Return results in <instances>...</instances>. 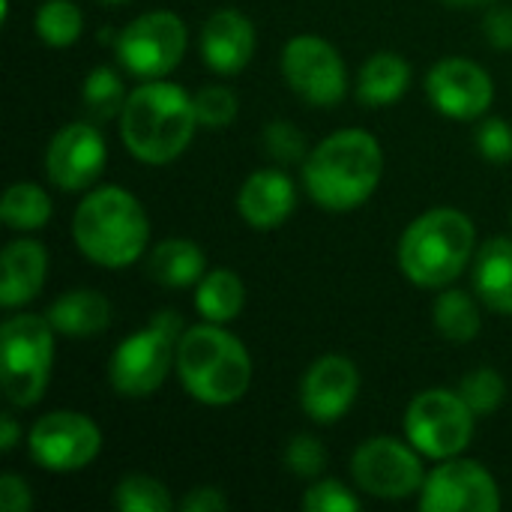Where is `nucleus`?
<instances>
[{
	"label": "nucleus",
	"instance_id": "b1692460",
	"mask_svg": "<svg viewBox=\"0 0 512 512\" xmlns=\"http://www.w3.org/2000/svg\"><path fill=\"white\" fill-rule=\"evenodd\" d=\"M246 306V285L231 267H216L195 285V309L210 324H231Z\"/></svg>",
	"mask_w": 512,
	"mask_h": 512
},
{
	"label": "nucleus",
	"instance_id": "2eb2a0df",
	"mask_svg": "<svg viewBox=\"0 0 512 512\" xmlns=\"http://www.w3.org/2000/svg\"><path fill=\"white\" fill-rule=\"evenodd\" d=\"M108 162V147L93 123H66L45 147V174L63 192L90 189Z\"/></svg>",
	"mask_w": 512,
	"mask_h": 512
},
{
	"label": "nucleus",
	"instance_id": "412c9836",
	"mask_svg": "<svg viewBox=\"0 0 512 512\" xmlns=\"http://www.w3.org/2000/svg\"><path fill=\"white\" fill-rule=\"evenodd\" d=\"M411 87V63L399 51H375L357 72V99L369 108L396 105Z\"/></svg>",
	"mask_w": 512,
	"mask_h": 512
},
{
	"label": "nucleus",
	"instance_id": "9b49d317",
	"mask_svg": "<svg viewBox=\"0 0 512 512\" xmlns=\"http://www.w3.org/2000/svg\"><path fill=\"white\" fill-rule=\"evenodd\" d=\"M279 69L285 84L315 108H333L348 93V66L333 42L315 33H300L285 42Z\"/></svg>",
	"mask_w": 512,
	"mask_h": 512
},
{
	"label": "nucleus",
	"instance_id": "ea45409f",
	"mask_svg": "<svg viewBox=\"0 0 512 512\" xmlns=\"http://www.w3.org/2000/svg\"><path fill=\"white\" fill-rule=\"evenodd\" d=\"M450 6H486V3H495V0H444Z\"/></svg>",
	"mask_w": 512,
	"mask_h": 512
},
{
	"label": "nucleus",
	"instance_id": "4c0bfd02",
	"mask_svg": "<svg viewBox=\"0 0 512 512\" xmlns=\"http://www.w3.org/2000/svg\"><path fill=\"white\" fill-rule=\"evenodd\" d=\"M180 510L183 512H225L228 510V498L222 489L216 486H195L180 498Z\"/></svg>",
	"mask_w": 512,
	"mask_h": 512
},
{
	"label": "nucleus",
	"instance_id": "473e14b6",
	"mask_svg": "<svg viewBox=\"0 0 512 512\" xmlns=\"http://www.w3.org/2000/svg\"><path fill=\"white\" fill-rule=\"evenodd\" d=\"M285 468L300 480H318L327 468V450L312 435H297L285 447Z\"/></svg>",
	"mask_w": 512,
	"mask_h": 512
},
{
	"label": "nucleus",
	"instance_id": "6e6552de",
	"mask_svg": "<svg viewBox=\"0 0 512 512\" xmlns=\"http://www.w3.org/2000/svg\"><path fill=\"white\" fill-rule=\"evenodd\" d=\"M477 414L459 390L432 387L417 393L405 408V438L435 462L462 456L474 438Z\"/></svg>",
	"mask_w": 512,
	"mask_h": 512
},
{
	"label": "nucleus",
	"instance_id": "c9c22d12",
	"mask_svg": "<svg viewBox=\"0 0 512 512\" xmlns=\"http://www.w3.org/2000/svg\"><path fill=\"white\" fill-rule=\"evenodd\" d=\"M486 39L498 51H512V6H492L483 18Z\"/></svg>",
	"mask_w": 512,
	"mask_h": 512
},
{
	"label": "nucleus",
	"instance_id": "cd10ccee",
	"mask_svg": "<svg viewBox=\"0 0 512 512\" xmlns=\"http://www.w3.org/2000/svg\"><path fill=\"white\" fill-rule=\"evenodd\" d=\"M36 36L51 48H69L84 33V15L72 0H48L36 9L33 18Z\"/></svg>",
	"mask_w": 512,
	"mask_h": 512
},
{
	"label": "nucleus",
	"instance_id": "9d476101",
	"mask_svg": "<svg viewBox=\"0 0 512 512\" xmlns=\"http://www.w3.org/2000/svg\"><path fill=\"white\" fill-rule=\"evenodd\" d=\"M354 486L381 501H405L420 495L426 483L423 453L405 438L375 435L363 441L351 456Z\"/></svg>",
	"mask_w": 512,
	"mask_h": 512
},
{
	"label": "nucleus",
	"instance_id": "dca6fc26",
	"mask_svg": "<svg viewBox=\"0 0 512 512\" xmlns=\"http://www.w3.org/2000/svg\"><path fill=\"white\" fill-rule=\"evenodd\" d=\"M360 396V369L345 354L318 357L300 381V408L312 423H339Z\"/></svg>",
	"mask_w": 512,
	"mask_h": 512
},
{
	"label": "nucleus",
	"instance_id": "0eeeda50",
	"mask_svg": "<svg viewBox=\"0 0 512 512\" xmlns=\"http://www.w3.org/2000/svg\"><path fill=\"white\" fill-rule=\"evenodd\" d=\"M54 327L48 315L21 312L0 327V381L9 405L33 408L51 381Z\"/></svg>",
	"mask_w": 512,
	"mask_h": 512
},
{
	"label": "nucleus",
	"instance_id": "6ab92c4d",
	"mask_svg": "<svg viewBox=\"0 0 512 512\" xmlns=\"http://www.w3.org/2000/svg\"><path fill=\"white\" fill-rule=\"evenodd\" d=\"M48 252L33 237H18L6 243L0 258V306L21 309L36 300L45 288Z\"/></svg>",
	"mask_w": 512,
	"mask_h": 512
},
{
	"label": "nucleus",
	"instance_id": "e433bc0d",
	"mask_svg": "<svg viewBox=\"0 0 512 512\" xmlns=\"http://www.w3.org/2000/svg\"><path fill=\"white\" fill-rule=\"evenodd\" d=\"M33 495L24 477L18 474H3L0 477V510L3 512H30Z\"/></svg>",
	"mask_w": 512,
	"mask_h": 512
},
{
	"label": "nucleus",
	"instance_id": "a878e982",
	"mask_svg": "<svg viewBox=\"0 0 512 512\" xmlns=\"http://www.w3.org/2000/svg\"><path fill=\"white\" fill-rule=\"evenodd\" d=\"M0 219L6 228L30 234L51 219V198L39 183H12L0 201Z\"/></svg>",
	"mask_w": 512,
	"mask_h": 512
},
{
	"label": "nucleus",
	"instance_id": "f3484780",
	"mask_svg": "<svg viewBox=\"0 0 512 512\" xmlns=\"http://www.w3.org/2000/svg\"><path fill=\"white\" fill-rule=\"evenodd\" d=\"M255 24L249 21V15H243L240 9H216L204 27H201V57L204 66L216 75H237L249 66V60L255 57Z\"/></svg>",
	"mask_w": 512,
	"mask_h": 512
},
{
	"label": "nucleus",
	"instance_id": "7c9ffc66",
	"mask_svg": "<svg viewBox=\"0 0 512 512\" xmlns=\"http://www.w3.org/2000/svg\"><path fill=\"white\" fill-rule=\"evenodd\" d=\"M195 117H198V126L204 129H225L237 120V111H240V99L231 87L225 84H207L201 87L195 96Z\"/></svg>",
	"mask_w": 512,
	"mask_h": 512
},
{
	"label": "nucleus",
	"instance_id": "aec40b11",
	"mask_svg": "<svg viewBox=\"0 0 512 512\" xmlns=\"http://www.w3.org/2000/svg\"><path fill=\"white\" fill-rule=\"evenodd\" d=\"M474 291L498 315H512V240L492 237L474 255Z\"/></svg>",
	"mask_w": 512,
	"mask_h": 512
},
{
	"label": "nucleus",
	"instance_id": "4468645a",
	"mask_svg": "<svg viewBox=\"0 0 512 512\" xmlns=\"http://www.w3.org/2000/svg\"><path fill=\"white\" fill-rule=\"evenodd\" d=\"M426 96L450 120H480L495 102L492 75L471 57H441L426 72Z\"/></svg>",
	"mask_w": 512,
	"mask_h": 512
},
{
	"label": "nucleus",
	"instance_id": "c756f323",
	"mask_svg": "<svg viewBox=\"0 0 512 512\" xmlns=\"http://www.w3.org/2000/svg\"><path fill=\"white\" fill-rule=\"evenodd\" d=\"M459 393H462V399L468 402V408L477 417H489V414H495L504 405V399H507V381L495 369L480 366V369H474V372H468L462 378Z\"/></svg>",
	"mask_w": 512,
	"mask_h": 512
},
{
	"label": "nucleus",
	"instance_id": "7ed1b4c3",
	"mask_svg": "<svg viewBox=\"0 0 512 512\" xmlns=\"http://www.w3.org/2000/svg\"><path fill=\"white\" fill-rule=\"evenodd\" d=\"M477 255V228L456 207H435L417 216L399 237V270L426 291L450 288Z\"/></svg>",
	"mask_w": 512,
	"mask_h": 512
},
{
	"label": "nucleus",
	"instance_id": "72a5a7b5",
	"mask_svg": "<svg viewBox=\"0 0 512 512\" xmlns=\"http://www.w3.org/2000/svg\"><path fill=\"white\" fill-rule=\"evenodd\" d=\"M306 512H357L360 498L339 480H318L303 492Z\"/></svg>",
	"mask_w": 512,
	"mask_h": 512
},
{
	"label": "nucleus",
	"instance_id": "f704fd0d",
	"mask_svg": "<svg viewBox=\"0 0 512 512\" xmlns=\"http://www.w3.org/2000/svg\"><path fill=\"white\" fill-rule=\"evenodd\" d=\"M477 150L486 162H495V165H507L512 162V123L504 117H489L480 123L477 135Z\"/></svg>",
	"mask_w": 512,
	"mask_h": 512
},
{
	"label": "nucleus",
	"instance_id": "4be33fe9",
	"mask_svg": "<svg viewBox=\"0 0 512 512\" xmlns=\"http://www.w3.org/2000/svg\"><path fill=\"white\" fill-rule=\"evenodd\" d=\"M48 321L60 336H72V339H87L96 336L102 330H108L111 324V303L102 291L93 288H75L60 294L51 309H48Z\"/></svg>",
	"mask_w": 512,
	"mask_h": 512
},
{
	"label": "nucleus",
	"instance_id": "1a4fd4ad",
	"mask_svg": "<svg viewBox=\"0 0 512 512\" xmlns=\"http://www.w3.org/2000/svg\"><path fill=\"white\" fill-rule=\"evenodd\" d=\"M186 45L189 30L183 18L168 9H153L132 18L114 39L120 66L141 81L168 78L180 66Z\"/></svg>",
	"mask_w": 512,
	"mask_h": 512
},
{
	"label": "nucleus",
	"instance_id": "2f4dec72",
	"mask_svg": "<svg viewBox=\"0 0 512 512\" xmlns=\"http://www.w3.org/2000/svg\"><path fill=\"white\" fill-rule=\"evenodd\" d=\"M261 144L267 150L270 159H276L279 165H291V162H306V138L303 132L288 123V120H273L264 126L261 132Z\"/></svg>",
	"mask_w": 512,
	"mask_h": 512
},
{
	"label": "nucleus",
	"instance_id": "f8f14e48",
	"mask_svg": "<svg viewBox=\"0 0 512 512\" xmlns=\"http://www.w3.org/2000/svg\"><path fill=\"white\" fill-rule=\"evenodd\" d=\"M27 450L42 471L75 474L102 453V432L81 411H51L27 432Z\"/></svg>",
	"mask_w": 512,
	"mask_h": 512
},
{
	"label": "nucleus",
	"instance_id": "a19ab883",
	"mask_svg": "<svg viewBox=\"0 0 512 512\" xmlns=\"http://www.w3.org/2000/svg\"><path fill=\"white\" fill-rule=\"evenodd\" d=\"M102 3H126V0H102Z\"/></svg>",
	"mask_w": 512,
	"mask_h": 512
},
{
	"label": "nucleus",
	"instance_id": "393cba45",
	"mask_svg": "<svg viewBox=\"0 0 512 512\" xmlns=\"http://www.w3.org/2000/svg\"><path fill=\"white\" fill-rule=\"evenodd\" d=\"M432 321L438 327V333L447 339V342H456V345H468L480 336L483 330V321H480V306L477 300L468 294V291H459V288H444L441 297L435 300L432 306Z\"/></svg>",
	"mask_w": 512,
	"mask_h": 512
},
{
	"label": "nucleus",
	"instance_id": "a211bd4d",
	"mask_svg": "<svg viewBox=\"0 0 512 512\" xmlns=\"http://www.w3.org/2000/svg\"><path fill=\"white\" fill-rule=\"evenodd\" d=\"M297 207V186L282 168H258L252 171L240 192L237 210L243 222L255 231H276L288 222Z\"/></svg>",
	"mask_w": 512,
	"mask_h": 512
},
{
	"label": "nucleus",
	"instance_id": "39448f33",
	"mask_svg": "<svg viewBox=\"0 0 512 512\" xmlns=\"http://www.w3.org/2000/svg\"><path fill=\"white\" fill-rule=\"evenodd\" d=\"M177 378L183 390L210 408L240 402L252 384V357L243 339L225 330V324L186 327L177 345Z\"/></svg>",
	"mask_w": 512,
	"mask_h": 512
},
{
	"label": "nucleus",
	"instance_id": "c85d7f7f",
	"mask_svg": "<svg viewBox=\"0 0 512 512\" xmlns=\"http://www.w3.org/2000/svg\"><path fill=\"white\" fill-rule=\"evenodd\" d=\"M114 510L120 512H168L174 507L171 492L162 480L150 474H129L114 486Z\"/></svg>",
	"mask_w": 512,
	"mask_h": 512
},
{
	"label": "nucleus",
	"instance_id": "423d86ee",
	"mask_svg": "<svg viewBox=\"0 0 512 512\" xmlns=\"http://www.w3.org/2000/svg\"><path fill=\"white\" fill-rule=\"evenodd\" d=\"M183 330V318L174 309H162L147 327L129 333L108 360V381L114 393L126 399L153 396L177 366V345Z\"/></svg>",
	"mask_w": 512,
	"mask_h": 512
},
{
	"label": "nucleus",
	"instance_id": "f03ea898",
	"mask_svg": "<svg viewBox=\"0 0 512 512\" xmlns=\"http://www.w3.org/2000/svg\"><path fill=\"white\" fill-rule=\"evenodd\" d=\"M198 129L192 96L171 81L153 78L129 90L120 111V138L144 165H168L186 153Z\"/></svg>",
	"mask_w": 512,
	"mask_h": 512
},
{
	"label": "nucleus",
	"instance_id": "5701e85b",
	"mask_svg": "<svg viewBox=\"0 0 512 512\" xmlns=\"http://www.w3.org/2000/svg\"><path fill=\"white\" fill-rule=\"evenodd\" d=\"M147 273L165 288H192L207 273V255L186 237L162 240L147 255Z\"/></svg>",
	"mask_w": 512,
	"mask_h": 512
},
{
	"label": "nucleus",
	"instance_id": "ddd939ff",
	"mask_svg": "<svg viewBox=\"0 0 512 512\" xmlns=\"http://www.w3.org/2000/svg\"><path fill=\"white\" fill-rule=\"evenodd\" d=\"M423 512H495L501 510V489L495 477L471 459L453 456L426 474L420 489Z\"/></svg>",
	"mask_w": 512,
	"mask_h": 512
},
{
	"label": "nucleus",
	"instance_id": "f257e3e1",
	"mask_svg": "<svg viewBox=\"0 0 512 512\" xmlns=\"http://www.w3.org/2000/svg\"><path fill=\"white\" fill-rule=\"evenodd\" d=\"M384 177V150L366 129H339L318 141L303 162L309 198L330 213L363 207Z\"/></svg>",
	"mask_w": 512,
	"mask_h": 512
},
{
	"label": "nucleus",
	"instance_id": "bb28decb",
	"mask_svg": "<svg viewBox=\"0 0 512 512\" xmlns=\"http://www.w3.org/2000/svg\"><path fill=\"white\" fill-rule=\"evenodd\" d=\"M126 87L123 78L111 69V66H96L87 72L84 87H81V99H84V111L90 114V120L105 123L111 117H117L126 105Z\"/></svg>",
	"mask_w": 512,
	"mask_h": 512
},
{
	"label": "nucleus",
	"instance_id": "58836bf2",
	"mask_svg": "<svg viewBox=\"0 0 512 512\" xmlns=\"http://www.w3.org/2000/svg\"><path fill=\"white\" fill-rule=\"evenodd\" d=\"M18 441H21V426H18V420H15L12 414H3V417H0V450H3V453H12Z\"/></svg>",
	"mask_w": 512,
	"mask_h": 512
},
{
	"label": "nucleus",
	"instance_id": "20e7f679",
	"mask_svg": "<svg viewBox=\"0 0 512 512\" xmlns=\"http://www.w3.org/2000/svg\"><path fill=\"white\" fill-rule=\"evenodd\" d=\"M72 240L81 255L105 270L132 267L150 243L144 204L120 186H96L72 216Z\"/></svg>",
	"mask_w": 512,
	"mask_h": 512
}]
</instances>
